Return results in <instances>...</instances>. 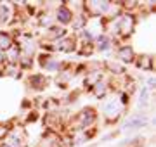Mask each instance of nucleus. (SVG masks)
<instances>
[{"label":"nucleus","instance_id":"f257e3e1","mask_svg":"<svg viewBox=\"0 0 156 147\" xmlns=\"http://www.w3.org/2000/svg\"><path fill=\"white\" fill-rule=\"evenodd\" d=\"M97 119H99V113L94 106H85L82 108L78 113L73 114L71 121L66 125L64 132H73V130H89V128H94L97 125Z\"/></svg>","mask_w":156,"mask_h":147},{"label":"nucleus","instance_id":"f03ea898","mask_svg":"<svg viewBox=\"0 0 156 147\" xmlns=\"http://www.w3.org/2000/svg\"><path fill=\"white\" fill-rule=\"evenodd\" d=\"M35 62L49 74L61 73V69L64 68V64H66L64 61H61V59L57 57V54H49V52H38V54L35 56Z\"/></svg>","mask_w":156,"mask_h":147},{"label":"nucleus","instance_id":"7ed1b4c3","mask_svg":"<svg viewBox=\"0 0 156 147\" xmlns=\"http://www.w3.org/2000/svg\"><path fill=\"white\" fill-rule=\"evenodd\" d=\"M123 113H125V108L118 102L116 95L109 99V101L102 102V118H104L106 125L118 123L120 119H123Z\"/></svg>","mask_w":156,"mask_h":147},{"label":"nucleus","instance_id":"20e7f679","mask_svg":"<svg viewBox=\"0 0 156 147\" xmlns=\"http://www.w3.org/2000/svg\"><path fill=\"white\" fill-rule=\"evenodd\" d=\"M116 19H118V29H120V40L125 42L134 35L135 28H137V14L123 11Z\"/></svg>","mask_w":156,"mask_h":147},{"label":"nucleus","instance_id":"39448f33","mask_svg":"<svg viewBox=\"0 0 156 147\" xmlns=\"http://www.w3.org/2000/svg\"><path fill=\"white\" fill-rule=\"evenodd\" d=\"M0 145L4 147H26V133H24V128L23 126H14L11 125V128L7 132V135L4 137V140Z\"/></svg>","mask_w":156,"mask_h":147},{"label":"nucleus","instance_id":"423d86ee","mask_svg":"<svg viewBox=\"0 0 156 147\" xmlns=\"http://www.w3.org/2000/svg\"><path fill=\"white\" fill-rule=\"evenodd\" d=\"M109 0H83V12L89 17H102L106 16Z\"/></svg>","mask_w":156,"mask_h":147},{"label":"nucleus","instance_id":"0eeeda50","mask_svg":"<svg viewBox=\"0 0 156 147\" xmlns=\"http://www.w3.org/2000/svg\"><path fill=\"white\" fill-rule=\"evenodd\" d=\"M42 123H44V126L47 128L45 132H54V133H62L64 132V128H66V125H64V121L61 119V116H59V111H47V113L42 116Z\"/></svg>","mask_w":156,"mask_h":147},{"label":"nucleus","instance_id":"6e6552de","mask_svg":"<svg viewBox=\"0 0 156 147\" xmlns=\"http://www.w3.org/2000/svg\"><path fill=\"white\" fill-rule=\"evenodd\" d=\"M147 125H149V116H147V113L139 111V113L130 114L128 118L123 119L122 130L123 132H127V130H140V128H146Z\"/></svg>","mask_w":156,"mask_h":147},{"label":"nucleus","instance_id":"1a4fd4ad","mask_svg":"<svg viewBox=\"0 0 156 147\" xmlns=\"http://www.w3.org/2000/svg\"><path fill=\"white\" fill-rule=\"evenodd\" d=\"M26 87L33 92H44L50 83V78L45 73H30L24 76Z\"/></svg>","mask_w":156,"mask_h":147},{"label":"nucleus","instance_id":"9d476101","mask_svg":"<svg viewBox=\"0 0 156 147\" xmlns=\"http://www.w3.org/2000/svg\"><path fill=\"white\" fill-rule=\"evenodd\" d=\"M135 50L134 47L130 45V43H120V45L116 47V50H115V61H118L120 64H123L125 68L127 66H130V64H134L135 61Z\"/></svg>","mask_w":156,"mask_h":147},{"label":"nucleus","instance_id":"9b49d317","mask_svg":"<svg viewBox=\"0 0 156 147\" xmlns=\"http://www.w3.org/2000/svg\"><path fill=\"white\" fill-rule=\"evenodd\" d=\"M76 47H78V40L75 35H66L64 38L57 40L52 43V50L54 54H73V52H76Z\"/></svg>","mask_w":156,"mask_h":147},{"label":"nucleus","instance_id":"f8f14e48","mask_svg":"<svg viewBox=\"0 0 156 147\" xmlns=\"http://www.w3.org/2000/svg\"><path fill=\"white\" fill-rule=\"evenodd\" d=\"M71 19H73L71 9L66 5V0H62L61 5H57L56 9H54V21H56V24L61 26V28H69Z\"/></svg>","mask_w":156,"mask_h":147},{"label":"nucleus","instance_id":"ddd939ff","mask_svg":"<svg viewBox=\"0 0 156 147\" xmlns=\"http://www.w3.org/2000/svg\"><path fill=\"white\" fill-rule=\"evenodd\" d=\"M102 69H104L106 76H111V78H118V76L127 74V68L123 64H120L118 61H115V59H104L102 61Z\"/></svg>","mask_w":156,"mask_h":147},{"label":"nucleus","instance_id":"4468645a","mask_svg":"<svg viewBox=\"0 0 156 147\" xmlns=\"http://www.w3.org/2000/svg\"><path fill=\"white\" fill-rule=\"evenodd\" d=\"M66 35H69V29L68 28H61V26H57V24H52L50 28L44 29V36H42V42H49V43H54L57 40L64 38Z\"/></svg>","mask_w":156,"mask_h":147},{"label":"nucleus","instance_id":"2eb2a0df","mask_svg":"<svg viewBox=\"0 0 156 147\" xmlns=\"http://www.w3.org/2000/svg\"><path fill=\"white\" fill-rule=\"evenodd\" d=\"M106 76V73H104V69H87L83 73V87L85 90H89L95 85V83H99L101 80Z\"/></svg>","mask_w":156,"mask_h":147},{"label":"nucleus","instance_id":"dca6fc26","mask_svg":"<svg viewBox=\"0 0 156 147\" xmlns=\"http://www.w3.org/2000/svg\"><path fill=\"white\" fill-rule=\"evenodd\" d=\"M134 66L139 71L151 73V71H154V57L151 56V54H139V56H135Z\"/></svg>","mask_w":156,"mask_h":147},{"label":"nucleus","instance_id":"f3484780","mask_svg":"<svg viewBox=\"0 0 156 147\" xmlns=\"http://www.w3.org/2000/svg\"><path fill=\"white\" fill-rule=\"evenodd\" d=\"M90 94L95 97V99H99V101H104L109 94H111V88H109V81H108V76L101 80L99 83H95L92 88H90Z\"/></svg>","mask_w":156,"mask_h":147},{"label":"nucleus","instance_id":"a211bd4d","mask_svg":"<svg viewBox=\"0 0 156 147\" xmlns=\"http://www.w3.org/2000/svg\"><path fill=\"white\" fill-rule=\"evenodd\" d=\"M87 24H89V16L85 12H76V14H73V19H71L68 29L73 31V33H78V31L87 28Z\"/></svg>","mask_w":156,"mask_h":147},{"label":"nucleus","instance_id":"6ab92c4d","mask_svg":"<svg viewBox=\"0 0 156 147\" xmlns=\"http://www.w3.org/2000/svg\"><path fill=\"white\" fill-rule=\"evenodd\" d=\"M71 135V140L75 145H80V144H87V142L95 135V128H89V130H73L69 132Z\"/></svg>","mask_w":156,"mask_h":147},{"label":"nucleus","instance_id":"aec40b11","mask_svg":"<svg viewBox=\"0 0 156 147\" xmlns=\"http://www.w3.org/2000/svg\"><path fill=\"white\" fill-rule=\"evenodd\" d=\"M14 7L11 2H0V24H11L14 21Z\"/></svg>","mask_w":156,"mask_h":147},{"label":"nucleus","instance_id":"412c9836","mask_svg":"<svg viewBox=\"0 0 156 147\" xmlns=\"http://www.w3.org/2000/svg\"><path fill=\"white\" fill-rule=\"evenodd\" d=\"M151 94H153V92H149L146 87H140V88H139V101H137V109H139V111L146 113V109L149 108Z\"/></svg>","mask_w":156,"mask_h":147},{"label":"nucleus","instance_id":"4be33fe9","mask_svg":"<svg viewBox=\"0 0 156 147\" xmlns=\"http://www.w3.org/2000/svg\"><path fill=\"white\" fill-rule=\"evenodd\" d=\"M4 59H5V64H19V59H21V50L19 47L14 43L12 47H9L5 52H4Z\"/></svg>","mask_w":156,"mask_h":147},{"label":"nucleus","instance_id":"5701e85b","mask_svg":"<svg viewBox=\"0 0 156 147\" xmlns=\"http://www.w3.org/2000/svg\"><path fill=\"white\" fill-rule=\"evenodd\" d=\"M37 23H38V26H42L44 29L50 28L52 24H56V21H54V12H50L49 9L44 12H40L38 16H37Z\"/></svg>","mask_w":156,"mask_h":147},{"label":"nucleus","instance_id":"b1692460","mask_svg":"<svg viewBox=\"0 0 156 147\" xmlns=\"http://www.w3.org/2000/svg\"><path fill=\"white\" fill-rule=\"evenodd\" d=\"M0 74H4V76H11V78H23V71L19 69L17 64H4L2 68H0Z\"/></svg>","mask_w":156,"mask_h":147},{"label":"nucleus","instance_id":"393cba45","mask_svg":"<svg viewBox=\"0 0 156 147\" xmlns=\"http://www.w3.org/2000/svg\"><path fill=\"white\" fill-rule=\"evenodd\" d=\"M14 45V36L9 31H0V50L5 52L9 47Z\"/></svg>","mask_w":156,"mask_h":147},{"label":"nucleus","instance_id":"a878e982","mask_svg":"<svg viewBox=\"0 0 156 147\" xmlns=\"http://www.w3.org/2000/svg\"><path fill=\"white\" fill-rule=\"evenodd\" d=\"M56 147H75V144H73V140H71V135H69L68 132L59 133V137H57V145Z\"/></svg>","mask_w":156,"mask_h":147},{"label":"nucleus","instance_id":"bb28decb","mask_svg":"<svg viewBox=\"0 0 156 147\" xmlns=\"http://www.w3.org/2000/svg\"><path fill=\"white\" fill-rule=\"evenodd\" d=\"M144 87L149 92H154L156 90V76H153V74H151V76H147V78H146V85Z\"/></svg>","mask_w":156,"mask_h":147},{"label":"nucleus","instance_id":"cd10ccee","mask_svg":"<svg viewBox=\"0 0 156 147\" xmlns=\"http://www.w3.org/2000/svg\"><path fill=\"white\" fill-rule=\"evenodd\" d=\"M11 128V123H0V144L4 140V137L7 135V132Z\"/></svg>","mask_w":156,"mask_h":147},{"label":"nucleus","instance_id":"c85d7f7f","mask_svg":"<svg viewBox=\"0 0 156 147\" xmlns=\"http://www.w3.org/2000/svg\"><path fill=\"white\" fill-rule=\"evenodd\" d=\"M115 137H116V132H111V133L104 135L102 138H101V140H102V142H108V140H111V138H115Z\"/></svg>","mask_w":156,"mask_h":147},{"label":"nucleus","instance_id":"c756f323","mask_svg":"<svg viewBox=\"0 0 156 147\" xmlns=\"http://www.w3.org/2000/svg\"><path fill=\"white\" fill-rule=\"evenodd\" d=\"M30 114H31V116H28V121H35V119H38V114L35 113V111H33V113H30Z\"/></svg>","mask_w":156,"mask_h":147},{"label":"nucleus","instance_id":"7c9ffc66","mask_svg":"<svg viewBox=\"0 0 156 147\" xmlns=\"http://www.w3.org/2000/svg\"><path fill=\"white\" fill-rule=\"evenodd\" d=\"M4 64H5V59H4V52L0 50V68H2Z\"/></svg>","mask_w":156,"mask_h":147}]
</instances>
